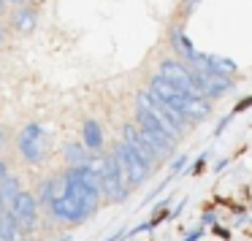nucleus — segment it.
Instances as JSON below:
<instances>
[{"label": "nucleus", "mask_w": 252, "mask_h": 241, "mask_svg": "<svg viewBox=\"0 0 252 241\" xmlns=\"http://www.w3.org/2000/svg\"><path fill=\"white\" fill-rule=\"evenodd\" d=\"M95 160V157H93ZM103 198L100 192V174L93 163L68 168L63 174V192L52 201L49 214L60 222H84L98 211V203Z\"/></svg>", "instance_id": "f257e3e1"}, {"label": "nucleus", "mask_w": 252, "mask_h": 241, "mask_svg": "<svg viewBox=\"0 0 252 241\" xmlns=\"http://www.w3.org/2000/svg\"><path fill=\"white\" fill-rule=\"evenodd\" d=\"M93 165L98 168L100 174V192H103L106 201L111 203H125L127 198H130L133 192V184L130 179L125 176V171H122L120 160H117V154H95Z\"/></svg>", "instance_id": "f03ea898"}, {"label": "nucleus", "mask_w": 252, "mask_h": 241, "mask_svg": "<svg viewBox=\"0 0 252 241\" xmlns=\"http://www.w3.org/2000/svg\"><path fill=\"white\" fill-rule=\"evenodd\" d=\"M136 127L144 133V138H147V141L160 152V157H171V154H174L176 141H179V138H176L174 133H171L168 127H165L163 122L152 114V111L138 109L136 111Z\"/></svg>", "instance_id": "7ed1b4c3"}, {"label": "nucleus", "mask_w": 252, "mask_h": 241, "mask_svg": "<svg viewBox=\"0 0 252 241\" xmlns=\"http://www.w3.org/2000/svg\"><path fill=\"white\" fill-rule=\"evenodd\" d=\"M136 103H138V109L152 111V114L158 117V120L163 122V125L168 127V130L174 133L176 138H182V136H185L187 127H192L190 122H187V117H182L179 111H174L168 103H163L160 98H155V95L149 92V90H141V92L136 95Z\"/></svg>", "instance_id": "20e7f679"}, {"label": "nucleus", "mask_w": 252, "mask_h": 241, "mask_svg": "<svg viewBox=\"0 0 252 241\" xmlns=\"http://www.w3.org/2000/svg\"><path fill=\"white\" fill-rule=\"evenodd\" d=\"M17 147H19V152H22L25 163L38 165L46 160V152H49V136H46V130L38 122H30V125H25L22 133L17 136Z\"/></svg>", "instance_id": "39448f33"}, {"label": "nucleus", "mask_w": 252, "mask_h": 241, "mask_svg": "<svg viewBox=\"0 0 252 241\" xmlns=\"http://www.w3.org/2000/svg\"><path fill=\"white\" fill-rule=\"evenodd\" d=\"M192 73V82H195V90L201 98L206 100H217L222 95H228L230 90H236V79L230 76H220V73H212L206 68H198V65H187Z\"/></svg>", "instance_id": "423d86ee"}, {"label": "nucleus", "mask_w": 252, "mask_h": 241, "mask_svg": "<svg viewBox=\"0 0 252 241\" xmlns=\"http://www.w3.org/2000/svg\"><path fill=\"white\" fill-rule=\"evenodd\" d=\"M114 154H117V160H120V165H122V171H125V176L130 179L133 190H136V187H141L144 181L149 179V174H152V165H149L147 160L141 157V154L133 152V149L127 147L122 138L114 144Z\"/></svg>", "instance_id": "0eeeda50"}, {"label": "nucleus", "mask_w": 252, "mask_h": 241, "mask_svg": "<svg viewBox=\"0 0 252 241\" xmlns=\"http://www.w3.org/2000/svg\"><path fill=\"white\" fill-rule=\"evenodd\" d=\"M147 90L155 95V98L163 100V103H168L174 111H179L182 117H187V111H190V103H192V98H195V95H190V92H185V90L174 87L171 82H165L160 73H155V76H152V82H149ZM187 122H190V120H187Z\"/></svg>", "instance_id": "6e6552de"}, {"label": "nucleus", "mask_w": 252, "mask_h": 241, "mask_svg": "<svg viewBox=\"0 0 252 241\" xmlns=\"http://www.w3.org/2000/svg\"><path fill=\"white\" fill-rule=\"evenodd\" d=\"M14 219L19 222V228H22V233H33L35 225H38V198L33 195V192H19L17 203H14Z\"/></svg>", "instance_id": "1a4fd4ad"}, {"label": "nucleus", "mask_w": 252, "mask_h": 241, "mask_svg": "<svg viewBox=\"0 0 252 241\" xmlns=\"http://www.w3.org/2000/svg\"><path fill=\"white\" fill-rule=\"evenodd\" d=\"M158 73L165 79V82L174 84V87L185 90V92H190V95H198L195 82H192V73H190V68H187L185 62H179V60H163V62H160V68H158Z\"/></svg>", "instance_id": "9d476101"}, {"label": "nucleus", "mask_w": 252, "mask_h": 241, "mask_svg": "<svg viewBox=\"0 0 252 241\" xmlns=\"http://www.w3.org/2000/svg\"><path fill=\"white\" fill-rule=\"evenodd\" d=\"M122 141H125V144H127V147H130L136 154H141V157L147 160L149 165H155L158 160H163V157H160V152H158V149H155L152 144L147 141V138H144V133L136 127V122H127V125L122 127Z\"/></svg>", "instance_id": "9b49d317"}, {"label": "nucleus", "mask_w": 252, "mask_h": 241, "mask_svg": "<svg viewBox=\"0 0 252 241\" xmlns=\"http://www.w3.org/2000/svg\"><path fill=\"white\" fill-rule=\"evenodd\" d=\"M171 49H174L176 60L185 62V65H195L198 57H201V49H198V46L187 38V33L182 28L171 30Z\"/></svg>", "instance_id": "f8f14e48"}, {"label": "nucleus", "mask_w": 252, "mask_h": 241, "mask_svg": "<svg viewBox=\"0 0 252 241\" xmlns=\"http://www.w3.org/2000/svg\"><path fill=\"white\" fill-rule=\"evenodd\" d=\"M195 65L198 68H206V71H212V73H220V76H230V79L239 76V65H236L230 57L212 55V52H201V57H198Z\"/></svg>", "instance_id": "ddd939ff"}, {"label": "nucleus", "mask_w": 252, "mask_h": 241, "mask_svg": "<svg viewBox=\"0 0 252 241\" xmlns=\"http://www.w3.org/2000/svg\"><path fill=\"white\" fill-rule=\"evenodd\" d=\"M22 184H19V176L8 174L6 179L0 181V214L3 211H14V203H17Z\"/></svg>", "instance_id": "4468645a"}, {"label": "nucleus", "mask_w": 252, "mask_h": 241, "mask_svg": "<svg viewBox=\"0 0 252 241\" xmlns=\"http://www.w3.org/2000/svg\"><path fill=\"white\" fill-rule=\"evenodd\" d=\"M82 144L93 154H100V149H103V127H100L98 120H84V125H82Z\"/></svg>", "instance_id": "2eb2a0df"}, {"label": "nucleus", "mask_w": 252, "mask_h": 241, "mask_svg": "<svg viewBox=\"0 0 252 241\" xmlns=\"http://www.w3.org/2000/svg\"><path fill=\"white\" fill-rule=\"evenodd\" d=\"M0 239H6V241H25V233H22V228H19V222L14 219L11 211L0 214Z\"/></svg>", "instance_id": "dca6fc26"}, {"label": "nucleus", "mask_w": 252, "mask_h": 241, "mask_svg": "<svg viewBox=\"0 0 252 241\" xmlns=\"http://www.w3.org/2000/svg\"><path fill=\"white\" fill-rule=\"evenodd\" d=\"M93 157H95V154L90 152L84 144H68V147H65V160H68V165H71V168L90 165V163H93Z\"/></svg>", "instance_id": "f3484780"}, {"label": "nucleus", "mask_w": 252, "mask_h": 241, "mask_svg": "<svg viewBox=\"0 0 252 241\" xmlns=\"http://www.w3.org/2000/svg\"><path fill=\"white\" fill-rule=\"evenodd\" d=\"M35 22H38V17H35L33 8H28V6L17 8V14H14V30L17 33H33Z\"/></svg>", "instance_id": "a211bd4d"}, {"label": "nucleus", "mask_w": 252, "mask_h": 241, "mask_svg": "<svg viewBox=\"0 0 252 241\" xmlns=\"http://www.w3.org/2000/svg\"><path fill=\"white\" fill-rule=\"evenodd\" d=\"M212 154H214L212 149H206V152L198 154V157L190 163V168H187V176H201L203 171H206V165H209V160H212Z\"/></svg>", "instance_id": "6ab92c4d"}, {"label": "nucleus", "mask_w": 252, "mask_h": 241, "mask_svg": "<svg viewBox=\"0 0 252 241\" xmlns=\"http://www.w3.org/2000/svg\"><path fill=\"white\" fill-rule=\"evenodd\" d=\"M187 168H190V154H176L174 160H171V165H168V174L171 176H182V174H187Z\"/></svg>", "instance_id": "aec40b11"}, {"label": "nucleus", "mask_w": 252, "mask_h": 241, "mask_svg": "<svg viewBox=\"0 0 252 241\" xmlns=\"http://www.w3.org/2000/svg\"><path fill=\"white\" fill-rule=\"evenodd\" d=\"M198 219H201V225H203V228H214V225H220L217 211H212V209H206V211H203Z\"/></svg>", "instance_id": "412c9836"}, {"label": "nucleus", "mask_w": 252, "mask_h": 241, "mask_svg": "<svg viewBox=\"0 0 252 241\" xmlns=\"http://www.w3.org/2000/svg\"><path fill=\"white\" fill-rule=\"evenodd\" d=\"M203 236H206V228H203V225H198V228L187 230V233H185V239H182V241H201Z\"/></svg>", "instance_id": "4be33fe9"}, {"label": "nucleus", "mask_w": 252, "mask_h": 241, "mask_svg": "<svg viewBox=\"0 0 252 241\" xmlns=\"http://www.w3.org/2000/svg\"><path fill=\"white\" fill-rule=\"evenodd\" d=\"M233 117H236V114H233V111H230V114H225L222 120L217 122V127H214V138H220V136H222V130H225V127L230 125V122H233Z\"/></svg>", "instance_id": "5701e85b"}, {"label": "nucleus", "mask_w": 252, "mask_h": 241, "mask_svg": "<svg viewBox=\"0 0 252 241\" xmlns=\"http://www.w3.org/2000/svg\"><path fill=\"white\" fill-rule=\"evenodd\" d=\"M212 233L217 236V239H222V241H230V228H225V225H214Z\"/></svg>", "instance_id": "b1692460"}, {"label": "nucleus", "mask_w": 252, "mask_h": 241, "mask_svg": "<svg viewBox=\"0 0 252 241\" xmlns=\"http://www.w3.org/2000/svg\"><path fill=\"white\" fill-rule=\"evenodd\" d=\"M187 203H190V201H187V198H182V201H179V206H174V209H171V219H179V214L187 209Z\"/></svg>", "instance_id": "393cba45"}, {"label": "nucleus", "mask_w": 252, "mask_h": 241, "mask_svg": "<svg viewBox=\"0 0 252 241\" xmlns=\"http://www.w3.org/2000/svg\"><path fill=\"white\" fill-rule=\"evenodd\" d=\"M250 106H252V95H250V98H244V100H239V103H236L233 114H241V111H247Z\"/></svg>", "instance_id": "a878e982"}, {"label": "nucleus", "mask_w": 252, "mask_h": 241, "mask_svg": "<svg viewBox=\"0 0 252 241\" xmlns=\"http://www.w3.org/2000/svg\"><path fill=\"white\" fill-rule=\"evenodd\" d=\"M228 165H230V157H222V160H217V163H214V171H217V174H222Z\"/></svg>", "instance_id": "bb28decb"}, {"label": "nucleus", "mask_w": 252, "mask_h": 241, "mask_svg": "<svg viewBox=\"0 0 252 241\" xmlns=\"http://www.w3.org/2000/svg\"><path fill=\"white\" fill-rule=\"evenodd\" d=\"M201 3V0H187V6H185V14H192L195 11V6Z\"/></svg>", "instance_id": "cd10ccee"}, {"label": "nucleus", "mask_w": 252, "mask_h": 241, "mask_svg": "<svg viewBox=\"0 0 252 241\" xmlns=\"http://www.w3.org/2000/svg\"><path fill=\"white\" fill-rule=\"evenodd\" d=\"M8 176V165H6V160H0V181Z\"/></svg>", "instance_id": "c85d7f7f"}, {"label": "nucleus", "mask_w": 252, "mask_h": 241, "mask_svg": "<svg viewBox=\"0 0 252 241\" xmlns=\"http://www.w3.org/2000/svg\"><path fill=\"white\" fill-rule=\"evenodd\" d=\"M3 141H6V136H3V127H0V147H3Z\"/></svg>", "instance_id": "c756f323"}, {"label": "nucleus", "mask_w": 252, "mask_h": 241, "mask_svg": "<svg viewBox=\"0 0 252 241\" xmlns=\"http://www.w3.org/2000/svg\"><path fill=\"white\" fill-rule=\"evenodd\" d=\"M57 241H73V239H71V236H63V239H57Z\"/></svg>", "instance_id": "7c9ffc66"}, {"label": "nucleus", "mask_w": 252, "mask_h": 241, "mask_svg": "<svg viewBox=\"0 0 252 241\" xmlns=\"http://www.w3.org/2000/svg\"><path fill=\"white\" fill-rule=\"evenodd\" d=\"M0 44H3V25H0Z\"/></svg>", "instance_id": "2f4dec72"}, {"label": "nucleus", "mask_w": 252, "mask_h": 241, "mask_svg": "<svg viewBox=\"0 0 252 241\" xmlns=\"http://www.w3.org/2000/svg\"><path fill=\"white\" fill-rule=\"evenodd\" d=\"M122 241H130V239H127V236H125V239H122Z\"/></svg>", "instance_id": "473e14b6"}, {"label": "nucleus", "mask_w": 252, "mask_h": 241, "mask_svg": "<svg viewBox=\"0 0 252 241\" xmlns=\"http://www.w3.org/2000/svg\"><path fill=\"white\" fill-rule=\"evenodd\" d=\"M25 241H35V239H25Z\"/></svg>", "instance_id": "72a5a7b5"}, {"label": "nucleus", "mask_w": 252, "mask_h": 241, "mask_svg": "<svg viewBox=\"0 0 252 241\" xmlns=\"http://www.w3.org/2000/svg\"><path fill=\"white\" fill-rule=\"evenodd\" d=\"M0 241H6V239H0Z\"/></svg>", "instance_id": "f704fd0d"}]
</instances>
